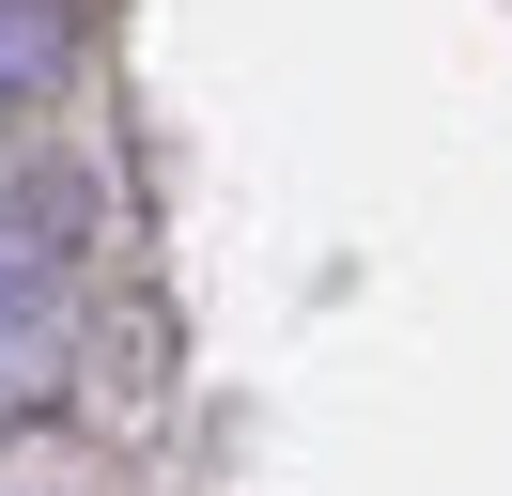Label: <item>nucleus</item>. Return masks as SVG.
Wrapping results in <instances>:
<instances>
[{"label": "nucleus", "instance_id": "nucleus-1", "mask_svg": "<svg viewBox=\"0 0 512 496\" xmlns=\"http://www.w3.org/2000/svg\"><path fill=\"white\" fill-rule=\"evenodd\" d=\"M47 78H63V0H0V140L47 109Z\"/></svg>", "mask_w": 512, "mask_h": 496}]
</instances>
